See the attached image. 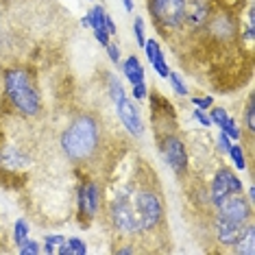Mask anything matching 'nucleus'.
Returning a JSON list of instances; mask_svg holds the SVG:
<instances>
[{"instance_id": "1", "label": "nucleus", "mask_w": 255, "mask_h": 255, "mask_svg": "<svg viewBox=\"0 0 255 255\" xmlns=\"http://www.w3.org/2000/svg\"><path fill=\"white\" fill-rule=\"evenodd\" d=\"M61 146L70 159H88L98 146V127L90 116H79L61 137Z\"/></svg>"}, {"instance_id": "2", "label": "nucleus", "mask_w": 255, "mask_h": 255, "mask_svg": "<svg viewBox=\"0 0 255 255\" xmlns=\"http://www.w3.org/2000/svg\"><path fill=\"white\" fill-rule=\"evenodd\" d=\"M4 85H7L9 98L13 105L26 116H35L39 112V96L35 92L28 72L24 70H9L4 74Z\"/></svg>"}, {"instance_id": "3", "label": "nucleus", "mask_w": 255, "mask_h": 255, "mask_svg": "<svg viewBox=\"0 0 255 255\" xmlns=\"http://www.w3.org/2000/svg\"><path fill=\"white\" fill-rule=\"evenodd\" d=\"M112 220L114 225L125 234H135L140 229V218H137V207H135V199L129 190L118 194V199L112 205Z\"/></svg>"}, {"instance_id": "4", "label": "nucleus", "mask_w": 255, "mask_h": 255, "mask_svg": "<svg viewBox=\"0 0 255 255\" xmlns=\"http://www.w3.org/2000/svg\"><path fill=\"white\" fill-rule=\"evenodd\" d=\"M109 88H112V98H114V103H116V109H118L120 120H123V125L127 127V131L133 133V135H142L140 114H137L135 105H133L129 98L125 96V90H123V85H120V81L112 79Z\"/></svg>"}, {"instance_id": "5", "label": "nucleus", "mask_w": 255, "mask_h": 255, "mask_svg": "<svg viewBox=\"0 0 255 255\" xmlns=\"http://www.w3.org/2000/svg\"><path fill=\"white\" fill-rule=\"evenodd\" d=\"M133 199H135L137 218H140L142 231H148V229H153L155 225L161 223V214H164V210H161V201H159L157 194L144 190V192H137Z\"/></svg>"}, {"instance_id": "6", "label": "nucleus", "mask_w": 255, "mask_h": 255, "mask_svg": "<svg viewBox=\"0 0 255 255\" xmlns=\"http://www.w3.org/2000/svg\"><path fill=\"white\" fill-rule=\"evenodd\" d=\"M148 2H150V11H153L155 20L161 26L175 28L183 22V15H185L183 0H148Z\"/></svg>"}, {"instance_id": "7", "label": "nucleus", "mask_w": 255, "mask_h": 255, "mask_svg": "<svg viewBox=\"0 0 255 255\" xmlns=\"http://www.w3.org/2000/svg\"><path fill=\"white\" fill-rule=\"evenodd\" d=\"M216 207H218V218L236 220V223H249V218H251V207L245 201L242 192L227 194Z\"/></svg>"}, {"instance_id": "8", "label": "nucleus", "mask_w": 255, "mask_h": 255, "mask_svg": "<svg viewBox=\"0 0 255 255\" xmlns=\"http://www.w3.org/2000/svg\"><path fill=\"white\" fill-rule=\"evenodd\" d=\"M231 192H242V183H240V179H238L234 172H229L227 168H223V170L214 177V183H212V201H214V205H218V203Z\"/></svg>"}, {"instance_id": "9", "label": "nucleus", "mask_w": 255, "mask_h": 255, "mask_svg": "<svg viewBox=\"0 0 255 255\" xmlns=\"http://www.w3.org/2000/svg\"><path fill=\"white\" fill-rule=\"evenodd\" d=\"M164 155H166V161L175 168L177 172L185 170V166H188V153H185V146L177 140V137H168V140H166Z\"/></svg>"}, {"instance_id": "10", "label": "nucleus", "mask_w": 255, "mask_h": 255, "mask_svg": "<svg viewBox=\"0 0 255 255\" xmlns=\"http://www.w3.org/2000/svg\"><path fill=\"white\" fill-rule=\"evenodd\" d=\"M249 223H236L227 218H216V236L223 245H236Z\"/></svg>"}, {"instance_id": "11", "label": "nucleus", "mask_w": 255, "mask_h": 255, "mask_svg": "<svg viewBox=\"0 0 255 255\" xmlns=\"http://www.w3.org/2000/svg\"><path fill=\"white\" fill-rule=\"evenodd\" d=\"M79 207H81V218H92L96 214V207H98V188L94 183L85 185L81 188L79 192Z\"/></svg>"}, {"instance_id": "12", "label": "nucleus", "mask_w": 255, "mask_h": 255, "mask_svg": "<svg viewBox=\"0 0 255 255\" xmlns=\"http://www.w3.org/2000/svg\"><path fill=\"white\" fill-rule=\"evenodd\" d=\"M236 253H240V255H253L255 253V227L251 223L247 225V229L242 231L240 238H238Z\"/></svg>"}, {"instance_id": "13", "label": "nucleus", "mask_w": 255, "mask_h": 255, "mask_svg": "<svg viewBox=\"0 0 255 255\" xmlns=\"http://www.w3.org/2000/svg\"><path fill=\"white\" fill-rule=\"evenodd\" d=\"M144 48H146V55L150 63L155 66V70H157L161 77H168V68H166V61H164V55H161L157 42H153V39H148L146 44H144Z\"/></svg>"}, {"instance_id": "14", "label": "nucleus", "mask_w": 255, "mask_h": 255, "mask_svg": "<svg viewBox=\"0 0 255 255\" xmlns=\"http://www.w3.org/2000/svg\"><path fill=\"white\" fill-rule=\"evenodd\" d=\"M207 18V7L203 2H192L190 7H185V15H183V20H188L192 26H201L203 22H205Z\"/></svg>"}, {"instance_id": "15", "label": "nucleus", "mask_w": 255, "mask_h": 255, "mask_svg": "<svg viewBox=\"0 0 255 255\" xmlns=\"http://www.w3.org/2000/svg\"><path fill=\"white\" fill-rule=\"evenodd\" d=\"M125 74L133 85L144 83V70H142L140 61H137V57H129V59L125 61Z\"/></svg>"}, {"instance_id": "16", "label": "nucleus", "mask_w": 255, "mask_h": 255, "mask_svg": "<svg viewBox=\"0 0 255 255\" xmlns=\"http://www.w3.org/2000/svg\"><path fill=\"white\" fill-rule=\"evenodd\" d=\"M63 247H66V238H61V236H48V238H46L44 251L46 253H61L63 255Z\"/></svg>"}, {"instance_id": "17", "label": "nucleus", "mask_w": 255, "mask_h": 255, "mask_svg": "<svg viewBox=\"0 0 255 255\" xmlns=\"http://www.w3.org/2000/svg\"><path fill=\"white\" fill-rule=\"evenodd\" d=\"M85 253V245L79 238H70L66 240V247H63V255H83Z\"/></svg>"}, {"instance_id": "18", "label": "nucleus", "mask_w": 255, "mask_h": 255, "mask_svg": "<svg viewBox=\"0 0 255 255\" xmlns=\"http://www.w3.org/2000/svg\"><path fill=\"white\" fill-rule=\"evenodd\" d=\"M90 20H92V28H94V31H107L105 28V11H103V7H94V11L90 13Z\"/></svg>"}, {"instance_id": "19", "label": "nucleus", "mask_w": 255, "mask_h": 255, "mask_svg": "<svg viewBox=\"0 0 255 255\" xmlns=\"http://www.w3.org/2000/svg\"><path fill=\"white\" fill-rule=\"evenodd\" d=\"M220 129H223L225 133H227L229 137H240V129L236 127V123L231 118H225V123L220 125Z\"/></svg>"}, {"instance_id": "20", "label": "nucleus", "mask_w": 255, "mask_h": 255, "mask_svg": "<svg viewBox=\"0 0 255 255\" xmlns=\"http://www.w3.org/2000/svg\"><path fill=\"white\" fill-rule=\"evenodd\" d=\"M168 79L172 81V88H175V92H177L179 96H185V94H188V90H185V85L181 83L179 74H175V72H168Z\"/></svg>"}, {"instance_id": "21", "label": "nucleus", "mask_w": 255, "mask_h": 255, "mask_svg": "<svg viewBox=\"0 0 255 255\" xmlns=\"http://www.w3.org/2000/svg\"><path fill=\"white\" fill-rule=\"evenodd\" d=\"M229 153H231V157H234L236 166L240 168V170H245V155H242V148L240 146H231Z\"/></svg>"}, {"instance_id": "22", "label": "nucleus", "mask_w": 255, "mask_h": 255, "mask_svg": "<svg viewBox=\"0 0 255 255\" xmlns=\"http://www.w3.org/2000/svg\"><path fill=\"white\" fill-rule=\"evenodd\" d=\"M133 31H135L137 44H140V46L146 44V39H144V22H142V18H137V20H135V24H133Z\"/></svg>"}, {"instance_id": "23", "label": "nucleus", "mask_w": 255, "mask_h": 255, "mask_svg": "<svg viewBox=\"0 0 255 255\" xmlns=\"http://www.w3.org/2000/svg\"><path fill=\"white\" fill-rule=\"evenodd\" d=\"M24 240H26V225L24 220H18V225H15V242L22 245Z\"/></svg>"}, {"instance_id": "24", "label": "nucleus", "mask_w": 255, "mask_h": 255, "mask_svg": "<svg viewBox=\"0 0 255 255\" xmlns=\"http://www.w3.org/2000/svg\"><path fill=\"white\" fill-rule=\"evenodd\" d=\"M225 118H227V112H225V109H220V107H216V109H214V112H212V116H210V120H212V123H216L218 127L225 123Z\"/></svg>"}, {"instance_id": "25", "label": "nucleus", "mask_w": 255, "mask_h": 255, "mask_svg": "<svg viewBox=\"0 0 255 255\" xmlns=\"http://www.w3.org/2000/svg\"><path fill=\"white\" fill-rule=\"evenodd\" d=\"M20 253L22 255H28V253H39V247L35 245V242H28V240H24L20 245Z\"/></svg>"}, {"instance_id": "26", "label": "nucleus", "mask_w": 255, "mask_h": 255, "mask_svg": "<svg viewBox=\"0 0 255 255\" xmlns=\"http://www.w3.org/2000/svg\"><path fill=\"white\" fill-rule=\"evenodd\" d=\"M105 48H107L109 57H112V61H114V63H118V59H120V48H118V44H107Z\"/></svg>"}, {"instance_id": "27", "label": "nucleus", "mask_w": 255, "mask_h": 255, "mask_svg": "<svg viewBox=\"0 0 255 255\" xmlns=\"http://www.w3.org/2000/svg\"><path fill=\"white\" fill-rule=\"evenodd\" d=\"M247 127L253 133V101H249V105H247Z\"/></svg>"}, {"instance_id": "28", "label": "nucleus", "mask_w": 255, "mask_h": 255, "mask_svg": "<svg viewBox=\"0 0 255 255\" xmlns=\"http://www.w3.org/2000/svg\"><path fill=\"white\" fill-rule=\"evenodd\" d=\"M133 94H135L137 101H142L144 96H146V88H144V83H137V85H133Z\"/></svg>"}, {"instance_id": "29", "label": "nucleus", "mask_w": 255, "mask_h": 255, "mask_svg": "<svg viewBox=\"0 0 255 255\" xmlns=\"http://www.w3.org/2000/svg\"><path fill=\"white\" fill-rule=\"evenodd\" d=\"M194 116H196V118H199V123H201V125H205V127H210V125H212L210 116H205V112H201V109H196Z\"/></svg>"}, {"instance_id": "30", "label": "nucleus", "mask_w": 255, "mask_h": 255, "mask_svg": "<svg viewBox=\"0 0 255 255\" xmlns=\"http://www.w3.org/2000/svg\"><path fill=\"white\" fill-rule=\"evenodd\" d=\"M218 142H220V146H223L225 150L229 153V148H231V144H229V135L225 131H220V135H218Z\"/></svg>"}, {"instance_id": "31", "label": "nucleus", "mask_w": 255, "mask_h": 255, "mask_svg": "<svg viewBox=\"0 0 255 255\" xmlns=\"http://www.w3.org/2000/svg\"><path fill=\"white\" fill-rule=\"evenodd\" d=\"M94 35H96V39H98V42H101L103 46L109 44V33H107V31H94Z\"/></svg>"}, {"instance_id": "32", "label": "nucleus", "mask_w": 255, "mask_h": 255, "mask_svg": "<svg viewBox=\"0 0 255 255\" xmlns=\"http://www.w3.org/2000/svg\"><path fill=\"white\" fill-rule=\"evenodd\" d=\"M194 103H196V105H199L201 109L212 107V98H194Z\"/></svg>"}, {"instance_id": "33", "label": "nucleus", "mask_w": 255, "mask_h": 255, "mask_svg": "<svg viewBox=\"0 0 255 255\" xmlns=\"http://www.w3.org/2000/svg\"><path fill=\"white\" fill-rule=\"evenodd\" d=\"M125 7H127V11H131L133 9V2H131V0H125Z\"/></svg>"}]
</instances>
